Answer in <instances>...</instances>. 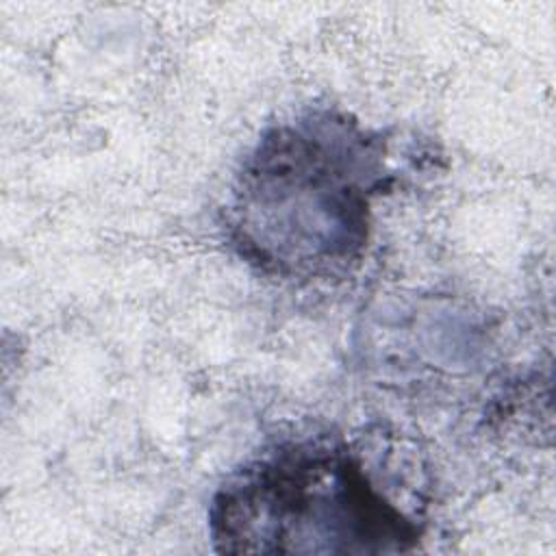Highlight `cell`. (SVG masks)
Instances as JSON below:
<instances>
[{"instance_id": "cell-1", "label": "cell", "mask_w": 556, "mask_h": 556, "mask_svg": "<svg viewBox=\"0 0 556 556\" xmlns=\"http://www.w3.org/2000/svg\"><path fill=\"white\" fill-rule=\"evenodd\" d=\"M387 143L348 113L311 109L274 124L243 161L226 206L232 248L280 278L348 271L389 187Z\"/></svg>"}, {"instance_id": "cell-2", "label": "cell", "mask_w": 556, "mask_h": 556, "mask_svg": "<svg viewBox=\"0 0 556 556\" xmlns=\"http://www.w3.org/2000/svg\"><path fill=\"white\" fill-rule=\"evenodd\" d=\"M219 552L400 554L421 539L408 517L332 434L282 441L228 476L208 508Z\"/></svg>"}]
</instances>
